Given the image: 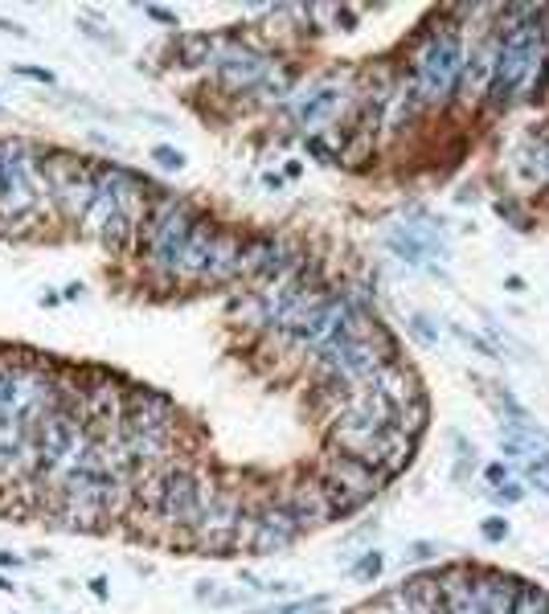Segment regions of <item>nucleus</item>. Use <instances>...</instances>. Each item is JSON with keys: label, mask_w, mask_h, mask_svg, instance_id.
Returning a JSON list of instances; mask_svg holds the SVG:
<instances>
[{"label": "nucleus", "mask_w": 549, "mask_h": 614, "mask_svg": "<svg viewBox=\"0 0 549 614\" xmlns=\"http://www.w3.org/2000/svg\"><path fill=\"white\" fill-rule=\"evenodd\" d=\"M545 13L541 9H513L509 25H500V58H496V74L488 86L492 107H509L521 86L529 82V74L541 66L545 58Z\"/></svg>", "instance_id": "obj_1"}, {"label": "nucleus", "mask_w": 549, "mask_h": 614, "mask_svg": "<svg viewBox=\"0 0 549 614\" xmlns=\"http://www.w3.org/2000/svg\"><path fill=\"white\" fill-rule=\"evenodd\" d=\"M197 217L201 213H193L185 201H173V197H160L156 205H148L144 222H140V246H144L152 275H160V279L181 275V258H185Z\"/></svg>", "instance_id": "obj_2"}, {"label": "nucleus", "mask_w": 549, "mask_h": 614, "mask_svg": "<svg viewBox=\"0 0 549 614\" xmlns=\"http://www.w3.org/2000/svg\"><path fill=\"white\" fill-rule=\"evenodd\" d=\"M463 41L455 25L431 29L427 41L414 50V95L422 107H435L459 91V74H463Z\"/></svg>", "instance_id": "obj_3"}, {"label": "nucleus", "mask_w": 549, "mask_h": 614, "mask_svg": "<svg viewBox=\"0 0 549 614\" xmlns=\"http://www.w3.org/2000/svg\"><path fill=\"white\" fill-rule=\"evenodd\" d=\"M246 496L234 484H218L214 475H205L201 488V512L189 529V541L201 553H230L234 545H242V524H246Z\"/></svg>", "instance_id": "obj_4"}, {"label": "nucleus", "mask_w": 549, "mask_h": 614, "mask_svg": "<svg viewBox=\"0 0 549 614\" xmlns=\"http://www.w3.org/2000/svg\"><path fill=\"white\" fill-rule=\"evenodd\" d=\"M316 475H320V484H324L328 504L336 508V516H349V512L365 508L377 492L386 488V475L377 471V467H369V463H361L353 455H341V451H332V447L320 459V471Z\"/></svg>", "instance_id": "obj_5"}, {"label": "nucleus", "mask_w": 549, "mask_h": 614, "mask_svg": "<svg viewBox=\"0 0 549 614\" xmlns=\"http://www.w3.org/2000/svg\"><path fill=\"white\" fill-rule=\"evenodd\" d=\"M304 537L300 529V520H295L275 496L255 504L246 512V524H242V545L250 553H259V557H271V553H283L287 545H295Z\"/></svg>", "instance_id": "obj_6"}, {"label": "nucleus", "mask_w": 549, "mask_h": 614, "mask_svg": "<svg viewBox=\"0 0 549 614\" xmlns=\"http://www.w3.org/2000/svg\"><path fill=\"white\" fill-rule=\"evenodd\" d=\"M275 500H279L295 520H300L304 533H316V529H324V524L341 520V516H336V508L328 504V492H324V484H320L316 471L287 475L283 484H279V492H275Z\"/></svg>", "instance_id": "obj_7"}, {"label": "nucleus", "mask_w": 549, "mask_h": 614, "mask_svg": "<svg viewBox=\"0 0 549 614\" xmlns=\"http://www.w3.org/2000/svg\"><path fill=\"white\" fill-rule=\"evenodd\" d=\"M82 234L87 238H95V242H103L111 254H119V250H128V242H132V234H140V222L119 205V197L111 193V189H99V197H95V205L87 209V217H82Z\"/></svg>", "instance_id": "obj_8"}, {"label": "nucleus", "mask_w": 549, "mask_h": 614, "mask_svg": "<svg viewBox=\"0 0 549 614\" xmlns=\"http://www.w3.org/2000/svg\"><path fill=\"white\" fill-rule=\"evenodd\" d=\"M119 430H132V434H164V438H177V406L164 398L156 389H128V402H123V426Z\"/></svg>", "instance_id": "obj_9"}, {"label": "nucleus", "mask_w": 549, "mask_h": 614, "mask_svg": "<svg viewBox=\"0 0 549 614\" xmlns=\"http://www.w3.org/2000/svg\"><path fill=\"white\" fill-rule=\"evenodd\" d=\"M214 70H218V82L226 86V91L242 95V91H255V86H263L267 70H271V58L250 50V46H222L218 58H214Z\"/></svg>", "instance_id": "obj_10"}, {"label": "nucleus", "mask_w": 549, "mask_h": 614, "mask_svg": "<svg viewBox=\"0 0 549 614\" xmlns=\"http://www.w3.org/2000/svg\"><path fill=\"white\" fill-rule=\"evenodd\" d=\"M496 58H500V25L480 37L472 54H463V74H459V95L463 99H480L488 95V86H492V74H496Z\"/></svg>", "instance_id": "obj_11"}, {"label": "nucleus", "mask_w": 549, "mask_h": 614, "mask_svg": "<svg viewBox=\"0 0 549 614\" xmlns=\"http://www.w3.org/2000/svg\"><path fill=\"white\" fill-rule=\"evenodd\" d=\"M373 389H377V398H382L394 414L398 410H406L410 402H418L422 398V389H418V373L398 357V361H390V365H382L377 369V377L369 381Z\"/></svg>", "instance_id": "obj_12"}, {"label": "nucleus", "mask_w": 549, "mask_h": 614, "mask_svg": "<svg viewBox=\"0 0 549 614\" xmlns=\"http://www.w3.org/2000/svg\"><path fill=\"white\" fill-rule=\"evenodd\" d=\"M341 103H345V86L341 82H316L291 103V115L300 119L304 127H320V123H328L336 111H341Z\"/></svg>", "instance_id": "obj_13"}, {"label": "nucleus", "mask_w": 549, "mask_h": 614, "mask_svg": "<svg viewBox=\"0 0 549 614\" xmlns=\"http://www.w3.org/2000/svg\"><path fill=\"white\" fill-rule=\"evenodd\" d=\"M521 578L500 569H476V614H513Z\"/></svg>", "instance_id": "obj_14"}, {"label": "nucleus", "mask_w": 549, "mask_h": 614, "mask_svg": "<svg viewBox=\"0 0 549 614\" xmlns=\"http://www.w3.org/2000/svg\"><path fill=\"white\" fill-rule=\"evenodd\" d=\"M414 451H418V438H410L406 430H398V426H390L386 434H382V447H377V471H382L386 479L390 475H402L410 463H414Z\"/></svg>", "instance_id": "obj_15"}, {"label": "nucleus", "mask_w": 549, "mask_h": 614, "mask_svg": "<svg viewBox=\"0 0 549 614\" xmlns=\"http://www.w3.org/2000/svg\"><path fill=\"white\" fill-rule=\"evenodd\" d=\"M95 197H99V181H95V164H91L82 177H74L70 185H62L54 193V205L70 217V222H82V217H87V209L95 205Z\"/></svg>", "instance_id": "obj_16"}, {"label": "nucleus", "mask_w": 549, "mask_h": 614, "mask_svg": "<svg viewBox=\"0 0 549 614\" xmlns=\"http://www.w3.org/2000/svg\"><path fill=\"white\" fill-rule=\"evenodd\" d=\"M214 238H218L214 217H197V226H193V234H189V246H185L181 275H177V279H201V275H205V262H209V250H214Z\"/></svg>", "instance_id": "obj_17"}, {"label": "nucleus", "mask_w": 549, "mask_h": 614, "mask_svg": "<svg viewBox=\"0 0 549 614\" xmlns=\"http://www.w3.org/2000/svg\"><path fill=\"white\" fill-rule=\"evenodd\" d=\"M238 258H242V238L230 234V230H218L214 250H209V262H205V275H201V279H209V283L238 279Z\"/></svg>", "instance_id": "obj_18"}, {"label": "nucleus", "mask_w": 549, "mask_h": 614, "mask_svg": "<svg viewBox=\"0 0 549 614\" xmlns=\"http://www.w3.org/2000/svg\"><path fill=\"white\" fill-rule=\"evenodd\" d=\"M435 246L443 250V242H435V230H418V226H398L390 234V250L410 262V267H418V262H427V254H435Z\"/></svg>", "instance_id": "obj_19"}, {"label": "nucleus", "mask_w": 549, "mask_h": 614, "mask_svg": "<svg viewBox=\"0 0 549 614\" xmlns=\"http://www.w3.org/2000/svg\"><path fill=\"white\" fill-rule=\"evenodd\" d=\"M517 172L525 185H545L549 181V140H529L517 152Z\"/></svg>", "instance_id": "obj_20"}, {"label": "nucleus", "mask_w": 549, "mask_h": 614, "mask_svg": "<svg viewBox=\"0 0 549 614\" xmlns=\"http://www.w3.org/2000/svg\"><path fill=\"white\" fill-rule=\"evenodd\" d=\"M177 54H181V66H201L209 58H218V41L209 33H189L177 41Z\"/></svg>", "instance_id": "obj_21"}, {"label": "nucleus", "mask_w": 549, "mask_h": 614, "mask_svg": "<svg viewBox=\"0 0 549 614\" xmlns=\"http://www.w3.org/2000/svg\"><path fill=\"white\" fill-rule=\"evenodd\" d=\"M427 422H431V406H427V398H418V402H410L406 410L394 414V426L406 430L410 438H418L422 430H427Z\"/></svg>", "instance_id": "obj_22"}, {"label": "nucleus", "mask_w": 549, "mask_h": 614, "mask_svg": "<svg viewBox=\"0 0 549 614\" xmlns=\"http://www.w3.org/2000/svg\"><path fill=\"white\" fill-rule=\"evenodd\" d=\"M295 91V70L291 66H271L267 78H263V99H287Z\"/></svg>", "instance_id": "obj_23"}, {"label": "nucleus", "mask_w": 549, "mask_h": 614, "mask_svg": "<svg viewBox=\"0 0 549 614\" xmlns=\"http://www.w3.org/2000/svg\"><path fill=\"white\" fill-rule=\"evenodd\" d=\"M513 614H549V590L541 586H517V602H513Z\"/></svg>", "instance_id": "obj_24"}, {"label": "nucleus", "mask_w": 549, "mask_h": 614, "mask_svg": "<svg viewBox=\"0 0 549 614\" xmlns=\"http://www.w3.org/2000/svg\"><path fill=\"white\" fill-rule=\"evenodd\" d=\"M451 447H455V479H468V471L476 467V447L463 434H451Z\"/></svg>", "instance_id": "obj_25"}, {"label": "nucleus", "mask_w": 549, "mask_h": 614, "mask_svg": "<svg viewBox=\"0 0 549 614\" xmlns=\"http://www.w3.org/2000/svg\"><path fill=\"white\" fill-rule=\"evenodd\" d=\"M382 565H386V557L377 553V549H369V553H361V561L353 565V578H357V582H377Z\"/></svg>", "instance_id": "obj_26"}, {"label": "nucleus", "mask_w": 549, "mask_h": 614, "mask_svg": "<svg viewBox=\"0 0 549 614\" xmlns=\"http://www.w3.org/2000/svg\"><path fill=\"white\" fill-rule=\"evenodd\" d=\"M406 324H410V332H414V340H418V344H427V348H435V344H439V328H435L427 316H410Z\"/></svg>", "instance_id": "obj_27"}, {"label": "nucleus", "mask_w": 549, "mask_h": 614, "mask_svg": "<svg viewBox=\"0 0 549 614\" xmlns=\"http://www.w3.org/2000/svg\"><path fill=\"white\" fill-rule=\"evenodd\" d=\"M152 160H156L160 168H185V152H181V148H168V144L152 148Z\"/></svg>", "instance_id": "obj_28"}, {"label": "nucleus", "mask_w": 549, "mask_h": 614, "mask_svg": "<svg viewBox=\"0 0 549 614\" xmlns=\"http://www.w3.org/2000/svg\"><path fill=\"white\" fill-rule=\"evenodd\" d=\"M435 557H439V545L435 541H410L406 545V561H414V565L418 561H435Z\"/></svg>", "instance_id": "obj_29"}, {"label": "nucleus", "mask_w": 549, "mask_h": 614, "mask_svg": "<svg viewBox=\"0 0 549 614\" xmlns=\"http://www.w3.org/2000/svg\"><path fill=\"white\" fill-rule=\"evenodd\" d=\"M455 336H459L463 344H468V348H476V353H484V357H500V353H496V348H492L484 336H476V332H468V328H455Z\"/></svg>", "instance_id": "obj_30"}, {"label": "nucleus", "mask_w": 549, "mask_h": 614, "mask_svg": "<svg viewBox=\"0 0 549 614\" xmlns=\"http://www.w3.org/2000/svg\"><path fill=\"white\" fill-rule=\"evenodd\" d=\"M484 537L488 541H509V520H504V516H488L484 520Z\"/></svg>", "instance_id": "obj_31"}, {"label": "nucleus", "mask_w": 549, "mask_h": 614, "mask_svg": "<svg viewBox=\"0 0 549 614\" xmlns=\"http://www.w3.org/2000/svg\"><path fill=\"white\" fill-rule=\"evenodd\" d=\"M525 496V488H517V484H500V488H492V500L496 504H517Z\"/></svg>", "instance_id": "obj_32"}, {"label": "nucleus", "mask_w": 549, "mask_h": 614, "mask_svg": "<svg viewBox=\"0 0 549 614\" xmlns=\"http://www.w3.org/2000/svg\"><path fill=\"white\" fill-rule=\"evenodd\" d=\"M545 91H549V50H545V58L537 66V78H533V95H545Z\"/></svg>", "instance_id": "obj_33"}, {"label": "nucleus", "mask_w": 549, "mask_h": 614, "mask_svg": "<svg viewBox=\"0 0 549 614\" xmlns=\"http://www.w3.org/2000/svg\"><path fill=\"white\" fill-rule=\"evenodd\" d=\"M17 74H25V78H33V82L54 86V74H50V70H41V66H17Z\"/></svg>", "instance_id": "obj_34"}, {"label": "nucleus", "mask_w": 549, "mask_h": 614, "mask_svg": "<svg viewBox=\"0 0 549 614\" xmlns=\"http://www.w3.org/2000/svg\"><path fill=\"white\" fill-rule=\"evenodd\" d=\"M484 475H488V484H492V488H500V484H509V467H504V463H492V467H488Z\"/></svg>", "instance_id": "obj_35"}, {"label": "nucleus", "mask_w": 549, "mask_h": 614, "mask_svg": "<svg viewBox=\"0 0 549 614\" xmlns=\"http://www.w3.org/2000/svg\"><path fill=\"white\" fill-rule=\"evenodd\" d=\"M144 13H148L152 21H160V25H177V13H168V9H160V5H144Z\"/></svg>", "instance_id": "obj_36"}, {"label": "nucleus", "mask_w": 549, "mask_h": 614, "mask_svg": "<svg viewBox=\"0 0 549 614\" xmlns=\"http://www.w3.org/2000/svg\"><path fill=\"white\" fill-rule=\"evenodd\" d=\"M78 295H82V283H70V287L62 291V299H78Z\"/></svg>", "instance_id": "obj_37"}, {"label": "nucleus", "mask_w": 549, "mask_h": 614, "mask_svg": "<svg viewBox=\"0 0 549 614\" xmlns=\"http://www.w3.org/2000/svg\"><path fill=\"white\" fill-rule=\"evenodd\" d=\"M91 590H95V598H107V582H103V578H95Z\"/></svg>", "instance_id": "obj_38"}, {"label": "nucleus", "mask_w": 549, "mask_h": 614, "mask_svg": "<svg viewBox=\"0 0 549 614\" xmlns=\"http://www.w3.org/2000/svg\"><path fill=\"white\" fill-rule=\"evenodd\" d=\"M0 590H5V594H9V590H13V582H9V578H0Z\"/></svg>", "instance_id": "obj_39"}, {"label": "nucleus", "mask_w": 549, "mask_h": 614, "mask_svg": "<svg viewBox=\"0 0 549 614\" xmlns=\"http://www.w3.org/2000/svg\"><path fill=\"white\" fill-rule=\"evenodd\" d=\"M545 565H549V561H545Z\"/></svg>", "instance_id": "obj_40"}]
</instances>
